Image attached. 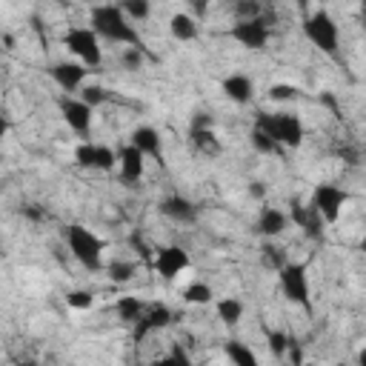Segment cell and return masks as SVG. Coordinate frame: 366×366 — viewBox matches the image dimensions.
Returning <instances> with one entry per match:
<instances>
[{"instance_id":"1","label":"cell","mask_w":366,"mask_h":366,"mask_svg":"<svg viewBox=\"0 0 366 366\" xmlns=\"http://www.w3.org/2000/svg\"><path fill=\"white\" fill-rule=\"evenodd\" d=\"M92 29L98 32V38H106V41H115V43H126V49H143V41H140L137 29L123 15V9L115 6V4L92 9Z\"/></svg>"},{"instance_id":"2","label":"cell","mask_w":366,"mask_h":366,"mask_svg":"<svg viewBox=\"0 0 366 366\" xmlns=\"http://www.w3.org/2000/svg\"><path fill=\"white\" fill-rule=\"evenodd\" d=\"M66 244H69V252L75 255V261L83 269H89V272H100L103 269V246L106 244L95 232H89L80 224H72L66 229Z\"/></svg>"},{"instance_id":"3","label":"cell","mask_w":366,"mask_h":366,"mask_svg":"<svg viewBox=\"0 0 366 366\" xmlns=\"http://www.w3.org/2000/svg\"><path fill=\"white\" fill-rule=\"evenodd\" d=\"M261 132H266L278 146H300L303 143V126L295 115H269V112H258V123Z\"/></svg>"},{"instance_id":"4","label":"cell","mask_w":366,"mask_h":366,"mask_svg":"<svg viewBox=\"0 0 366 366\" xmlns=\"http://www.w3.org/2000/svg\"><path fill=\"white\" fill-rule=\"evenodd\" d=\"M303 35L309 38L312 46H318V49L326 52L329 58L338 55V41H340V38H338V23L332 21L329 12H323V9L312 12V15L303 21Z\"/></svg>"},{"instance_id":"5","label":"cell","mask_w":366,"mask_h":366,"mask_svg":"<svg viewBox=\"0 0 366 366\" xmlns=\"http://www.w3.org/2000/svg\"><path fill=\"white\" fill-rule=\"evenodd\" d=\"M278 281H281V292L286 295V300L312 312V289H309V275L303 263H286L278 272Z\"/></svg>"},{"instance_id":"6","label":"cell","mask_w":366,"mask_h":366,"mask_svg":"<svg viewBox=\"0 0 366 366\" xmlns=\"http://www.w3.org/2000/svg\"><path fill=\"white\" fill-rule=\"evenodd\" d=\"M63 43L69 46L72 55L80 58V63L86 69H98L100 61H103V52H100V41H98V32L95 29H86V26H78V29H69Z\"/></svg>"},{"instance_id":"7","label":"cell","mask_w":366,"mask_h":366,"mask_svg":"<svg viewBox=\"0 0 366 366\" xmlns=\"http://www.w3.org/2000/svg\"><path fill=\"white\" fill-rule=\"evenodd\" d=\"M309 204L320 212V218H323L326 224H335V221L340 218L343 204H346V192L338 189V187H332V183H318Z\"/></svg>"},{"instance_id":"8","label":"cell","mask_w":366,"mask_h":366,"mask_svg":"<svg viewBox=\"0 0 366 366\" xmlns=\"http://www.w3.org/2000/svg\"><path fill=\"white\" fill-rule=\"evenodd\" d=\"M229 38L238 41L244 49H263L269 43V23L263 18L258 21H238L232 29H229Z\"/></svg>"},{"instance_id":"9","label":"cell","mask_w":366,"mask_h":366,"mask_svg":"<svg viewBox=\"0 0 366 366\" xmlns=\"http://www.w3.org/2000/svg\"><path fill=\"white\" fill-rule=\"evenodd\" d=\"M289 212H292V221L303 229L306 238L323 241V226H326V221L320 218V212H318L312 204H300L298 198H292V201H289Z\"/></svg>"},{"instance_id":"10","label":"cell","mask_w":366,"mask_h":366,"mask_svg":"<svg viewBox=\"0 0 366 366\" xmlns=\"http://www.w3.org/2000/svg\"><path fill=\"white\" fill-rule=\"evenodd\" d=\"M183 269H189V255L180 246H163L155 252V272L163 281H174Z\"/></svg>"},{"instance_id":"11","label":"cell","mask_w":366,"mask_h":366,"mask_svg":"<svg viewBox=\"0 0 366 366\" xmlns=\"http://www.w3.org/2000/svg\"><path fill=\"white\" fill-rule=\"evenodd\" d=\"M92 112L95 109L86 106L80 98H61V115L69 123V129H75L80 137H86L92 129Z\"/></svg>"},{"instance_id":"12","label":"cell","mask_w":366,"mask_h":366,"mask_svg":"<svg viewBox=\"0 0 366 366\" xmlns=\"http://www.w3.org/2000/svg\"><path fill=\"white\" fill-rule=\"evenodd\" d=\"M169 323H172V312H169V306H163V303H152V306H146L143 318L135 323V343H140L146 335H152V332H157V329H163V326H169Z\"/></svg>"},{"instance_id":"13","label":"cell","mask_w":366,"mask_h":366,"mask_svg":"<svg viewBox=\"0 0 366 366\" xmlns=\"http://www.w3.org/2000/svg\"><path fill=\"white\" fill-rule=\"evenodd\" d=\"M160 215H166L174 224H195L198 221V206L183 195H169V198L160 201Z\"/></svg>"},{"instance_id":"14","label":"cell","mask_w":366,"mask_h":366,"mask_svg":"<svg viewBox=\"0 0 366 366\" xmlns=\"http://www.w3.org/2000/svg\"><path fill=\"white\" fill-rule=\"evenodd\" d=\"M49 75L63 92H78V89H83V80H86L89 69L83 63H55L49 69Z\"/></svg>"},{"instance_id":"15","label":"cell","mask_w":366,"mask_h":366,"mask_svg":"<svg viewBox=\"0 0 366 366\" xmlns=\"http://www.w3.org/2000/svg\"><path fill=\"white\" fill-rule=\"evenodd\" d=\"M143 152L135 149L132 143H126L120 149V180L126 183V187H135V183L143 180Z\"/></svg>"},{"instance_id":"16","label":"cell","mask_w":366,"mask_h":366,"mask_svg":"<svg viewBox=\"0 0 366 366\" xmlns=\"http://www.w3.org/2000/svg\"><path fill=\"white\" fill-rule=\"evenodd\" d=\"M286 224H289V218H286L281 209L266 206V209H261V215H258V221H255V232L263 235V238H278V235L286 232Z\"/></svg>"},{"instance_id":"17","label":"cell","mask_w":366,"mask_h":366,"mask_svg":"<svg viewBox=\"0 0 366 366\" xmlns=\"http://www.w3.org/2000/svg\"><path fill=\"white\" fill-rule=\"evenodd\" d=\"M252 92H255V83H252V78H246V75H229L226 80H224V95L232 100V103H238V106H246L249 100H252Z\"/></svg>"},{"instance_id":"18","label":"cell","mask_w":366,"mask_h":366,"mask_svg":"<svg viewBox=\"0 0 366 366\" xmlns=\"http://www.w3.org/2000/svg\"><path fill=\"white\" fill-rule=\"evenodd\" d=\"M135 149H140L143 155L149 157H163V143H160V135L152 129V126H137L132 132V140H129Z\"/></svg>"},{"instance_id":"19","label":"cell","mask_w":366,"mask_h":366,"mask_svg":"<svg viewBox=\"0 0 366 366\" xmlns=\"http://www.w3.org/2000/svg\"><path fill=\"white\" fill-rule=\"evenodd\" d=\"M169 32L174 41H183V43H189L198 38V21L187 12H177L172 21H169Z\"/></svg>"},{"instance_id":"20","label":"cell","mask_w":366,"mask_h":366,"mask_svg":"<svg viewBox=\"0 0 366 366\" xmlns=\"http://www.w3.org/2000/svg\"><path fill=\"white\" fill-rule=\"evenodd\" d=\"M115 312H117V318L123 323H137L143 318V312H146V303L140 298H135V295H126V298H120L115 303Z\"/></svg>"},{"instance_id":"21","label":"cell","mask_w":366,"mask_h":366,"mask_svg":"<svg viewBox=\"0 0 366 366\" xmlns=\"http://www.w3.org/2000/svg\"><path fill=\"white\" fill-rule=\"evenodd\" d=\"M224 349H226V355H229L232 366H261L258 355H255L246 343H241V340H229Z\"/></svg>"},{"instance_id":"22","label":"cell","mask_w":366,"mask_h":366,"mask_svg":"<svg viewBox=\"0 0 366 366\" xmlns=\"http://www.w3.org/2000/svg\"><path fill=\"white\" fill-rule=\"evenodd\" d=\"M189 137H192V143H195V149H198L201 155H206V157H218V155H221V140L215 137L212 129L189 132Z\"/></svg>"},{"instance_id":"23","label":"cell","mask_w":366,"mask_h":366,"mask_svg":"<svg viewBox=\"0 0 366 366\" xmlns=\"http://www.w3.org/2000/svg\"><path fill=\"white\" fill-rule=\"evenodd\" d=\"M218 318L226 323V326H238L241 318H244V303L238 298H221L218 300Z\"/></svg>"},{"instance_id":"24","label":"cell","mask_w":366,"mask_h":366,"mask_svg":"<svg viewBox=\"0 0 366 366\" xmlns=\"http://www.w3.org/2000/svg\"><path fill=\"white\" fill-rule=\"evenodd\" d=\"M261 261H263V266L266 269H272V272H281L289 261H286V252L281 249V246H275V244H263L261 246Z\"/></svg>"},{"instance_id":"25","label":"cell","mask_w":366,"mask_h":366,"mask_svg":"<svg viewBox=\"0 0 366 366\" xmlns=\"http://www.w3.org/2000/svg\"><path fill=\"white\" fill-rule=\"evenodd\" d=\"M106 272H109V281H115V283H129V281L137 275V263H135V261H112V263L106 266Z\"/></svg>"},{"instance_id":"26","label":"cell","mask_w":366,"mask_h":366,"mask_svg":"<svg viewBox=\"0 0 366 366\" xmlns=\"http://www.w3.org/2000/svg\"><path fill=\"white\" fill-rule=\"evenodd\" d=\"M212 298H215V292L209 283H192V286H187V292H183V300L189 306H206V303H212Z\"/></svg>"},{"instance_id":"27","label":"cell","mask_w":366,"mask_h":366,"mask_svg":"<svg viewBox=\"0 0 366 366\" xmlns=\"http://www.w3.org/2000/svg\"><path fill=\"white\" fill-rule=\"evenodd\" d=\"M75 160H78V166H83V169H98V143L83 140V143L75 149Z\"/></svg>"},{"instance_id":"28","label":"cell","mask_w":366,"mask_h":366,"mask_svg":"<svg viewBox=\"0 0 366 366\" xmlns=\"http://www.w3.org/2000/svg\"><path fill=\"white\" fill-rule=\"evenodd\" d=\"M249 137H252V146H255V152H261V155H275V152L281 149V146H278V143H275V140H272L266 132H261L258 126L252 129V135H249Z\"/></svg>"},{"instance_id":"29","label":"cell","mask_w":366,"mask_h":366,"mask_svg":"<svg viewBox=\"0 0 366 366\" xmlns=\"http://www.w3.org/2000/svg\"><path fill=\"white\" fill-rule=\"evenodd\" d=\"M120 9H123V15L129 21H143L152 12V6L146 4V0H126V4H120Z\"/></svg>"},{"instance_id":"30","label":"cell","mask_w":366,"mask_h":366,"mask_svg":"<svg viewBox=\"0 0 366 366\" xmlns=\"http://www.w3.org/2000/svg\"><path fill=\"white\" fill-rule=\"evenodd\" d=\"M106 98H109V95H106L103 86H95V83H92V86H83V89H80V100H83L86 106H92V109H98L100 103H106Z\"/></svg>"},{"instance_id":"31","label":"cell","mask_w":366,"mask_h":366,"mask_svg":"<svg viewBox=\"0 0 366 366\" xmlns=\"http://www.w3.org/2000/svg\"><path fill=\"white\" fill-rule=\"evenodd\" d=\"M66 303H69L72 309H92L95 298H92V292H86V289H75V292L66 295Z\"/></svg>"},{"instance_id":"32","label":"cell","mask_w":366,"mask_h":366,"mask_svg":"<svg viewBox=\"0 0 366 366\" xmlns=\"http://www.w3.org/2000/svg\"><path fill=\"white\" fill-rule=\"evenodd\" d=\"M235 15H238V21H258L261 6L252 4V0H241V4H235Z\"/></svg>"},{"instance_id":"33","label":"cell","mask_w":366,"mask_h":366,"mask_svg":"<svg viewBox=\"0 0 366 366\" xmlns=\"http://www.w3.org/2000/svg\"><path fill=\"white\" fill-rule=\"evenodd\" d=\"M298 95V89L295 86H289V83H275V86H269V100H275V103H281V100H292Z\"/></svg>"},{"instance_id":"34","label":"cell","mask_w":366,"mask_h":366,"mask_svg":"<svg viewBox=\"0 0 366 366\" xmlns=\"http://www.w3.org/2000/svg\"><path fill=\"white\" fill-rule=\"evenodd\" d=\"M266 338H269V349H272L278 357H283L286 349H289V335H283V332H269Z\"/></svg>"},{"instance_id":"35","label":"cell","mask_w":366,"mask_h":366,"mask_svg":"<svg viewBox=\"0 0 366 366\" xmlns=\"http://www.w3.org/2000/svg\"><path fill=\"white\" fill-rule=\"evenodd\" d=\"M98 169L100 172H112L115 169V152L109 146H98Z\"/></svg>"},{"instance_id":"36","label":"cell","mask_w":366,"mask_h":366,"mask_svg":"<svg viewBox=\"0 0 366 366\" xmlns=\"http://www.w3.org/2000/svg\"><path fill=\"white\" fill-rule=\"evenodd\" d=\"M129 246H132L143 261H149V258H152V252H155V249H152V246H149L137 232H132V235H129Z\"/></svg>"},{"instance_id":"37","label":"cell","mask_w":366,"mask_h":366,"mask_svg":"<svg viewBox=\"0 0 366 366\" xmlns=\"http://www.w3.org/2000/svg\"><path fill=\"white\" fill-rule=\"evenodd\" d=\"M143 63V49H126L123 52V66L126 69H140Z\"/></svg>"},{"instance_id":"38","label":"cell","mask_w":366,"mask_h":366,"mask_svg":"<svg viewBox=\"0 0 366 366\" xmlns=\"http://www.w3.org/2000/svg\"><path fill=\"white\" fill-rule=\"evenodd\" d=\"M286 355H289L292 366H303V346H300L295 338H289V349H286Z\"/></svg>"},{"instance_id":"39","label":"cell","mask_w":366,"mask_h":366,"mask_svg":"<svg viewBox=\"0 0 366 366\" xmlns=\"http://www.w3.org/2000/svg\"><path fill=\"white\" fill-rule=\"evenodd\" d=\"M169 355H172V357L177 360V366H192V360H189V352L183 349V343H174Z\"/></svg>"},{"instance_id":"40","label":"cell","mask_w":366,"mask_h":366,"mask_svg":"<svg viewBox=\"0 0 366 366\" xmlns=\"http://www.w3.org/2000/svg\"><path fill=\"white\" fill-rule=\"evenodd\" d=\"M204 129H212V117L209 115H195L192 117V126H189V132H204Z\"/></svg>"},{"instance_id":"41","label":"cell","mask_w":366,"mask_h":366,"mask_svg":"<svg viewBox=\"0 0 366 366\" xmlns=\"http://www.w3.org/2000/svg\"><path fill=\"white\" fill-rule=\"evenodd\" d=\"M21 212H23V215H26L29 221H43V218H46V215H43V209H38L35 204H29V206H23Z\"/></svg>"},{"instance_id":"42","label":"cell","mask_w":366,"mask_h":366,"mask_svg":"<svg viewBox=\"0 0 366 366\" xmlns=\"http://www.w3.org/2000/svg\"><path fill=\"white\" fill-rule=\"evenodd\" d=\"M152 366H177V360H174L172 355H166V357H157Z\"/></svg>"},{"instance_id":"43","label":"cell","mask_w":366,"mask_h":366,"mask_svg":"<svg viewBox=\"0 0 366 366\" xmlns=\"http://www.w3.org/2000/svg\"><path fill=\"white\" fill-rule=\"evenodd\" d=\"M249 195H255V198H263V187H261V183H252V187H249Z\"/></svg>"},{"instance_id":"44","label":"cell","mask_w":366,"mask_h":366,"mask_svg":"<svg viewBox=\"0 0 366 366\" xmlns=\"http://www.w3.org/2000/svg\"><path fill=\"white\" fill-rule=\"evenodd\" d=\"M357 363H360V366H366V349H360V355H357Z\"/></svg>"},{"instance_id":"45","label":"cell","mask_w":366,"mask_h":366,"mask_svg":"<svg viewBox=\"0 0 366 366\" xmlns=\"http://www.w3.org/2000/svg\"><path fill=\"white\" fill-rule=\"evenodd\" d=\"M18 366H38V363H32V360H21Z\"/></svg>"},{"instance_id":"46","label":"cell","mask_w":366,"mask_h":366,"mask_svg":"<svg viewBox=\"0 0 366 366\" xmlns=\"http://www.w3.org/2000/svg\"><path fill=\"white\" fill-rule=\"evenodd\" d=\"M360 252H366V238H363V241H360Z\"/></svg>"},{"instance_id":"47","label":"cell","mask_w":366,"mask_h":366,"mask_svg":"<svg viewBox=\"0 0 366 366\" xmlns=\"http://www.w3.org/2000/svg\"><path fill=\"white\" fill-rule=\"evenodd\" d=\"M303 366H315V363H303Z\"/></svg>"},{"instance_id":"48","label":"cell","mask_w":366,"mask_h":366,"mask_svg":"<svg viewBox=\"0 0 366 366\" xmlns=\"http://www.w3.org/2000/svg\"><path fill=\"white\" fill-rule=\"evenodd\" d=\"M335 366H346V363H335Z\"/></svg>"}]
</instances>
